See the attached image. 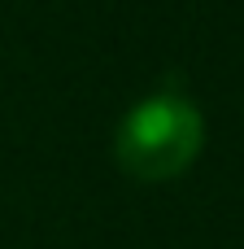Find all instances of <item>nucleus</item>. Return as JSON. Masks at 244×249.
<instances>
[{"label": "nucleus", "mask_w": 244, "mask_h": 249, "mask_svg": "<svg viewBox=\"0 0 244 249\" xmlns=\"http://www.w3.org/2000/svg\"><path fill=\"white\" fill-rule=\"evenodd\" d=\"M201 144H205L201 109L179 92H153L140 105H131L127 118L118 123L114 153L127 175L162 184V179L183 175L196 162Z\"/></svg>", "instance_id": "obj_1"}]
</instances>
